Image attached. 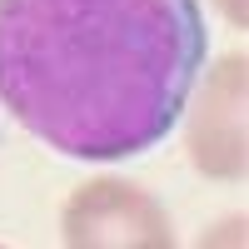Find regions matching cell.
<instances>
[{
  "mask_svg": "<svg viewBox=\"0 0 249 249\" xmlns=\"http://www.w3.org/2000/svg\"><path fill=\"white\" fill-rule=\"evenodd\" d=\"M204 50L195 0H0V100L75 160L155 150L190 105Z\"/></svg>",
  "mask_w": 249,
  "mask_h": 249,
  "instance_id": "obj_1",
  "label": "cell"
},
{
  "mask_svg": "<svg viewBox=\"0 0 249 249\" xmlns=\"http://www.w3.org/2000/svg\"><path fill=\"white\" fill-rule=\"evenodd\" d=\"M70 244H170L164 210L124 179H90L65 204Z\"/></svg>",
  "mask_w": 249,
  "mask_h": 249,
  "instance_id": "obj_2",
  "label": "cell"
},
{
  "mask_svg": "<svg viewBox=\"0 0 249 249\" xmlns=\"http://www.w3.org/2000/svg\"><path fill=\"white\" fill-rule=\"evenodd\" d=\"M244 60L230 55L224 65L204 80L199 110L190 124L195 164L214 179H234L244 170Z\"/></svg>",
  "mask_w": 249,
  "mask_h": 249,
  "instance_id": "obj_3",
  "label": "cell"
},
{
  "mask_svg": "<svg viewBox=\"0 0 249 249\" xmlns=\"http://www.w3.org/2000/svg\"><path fill=\"white\" fill-rule=\"evenodd\" d=\"M224 10H230L234 25H244V0H224Z\"/></svg>",
  "mask_w": 249,
  "mask_h": 249,
  "instance_id": "obj_4",
  "label": "cell"
}]
</instances>
